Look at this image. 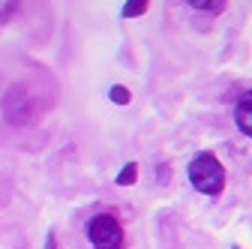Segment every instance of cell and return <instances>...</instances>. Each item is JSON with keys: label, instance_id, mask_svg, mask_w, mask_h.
<instances>
[{"label": "cell", "instance_id": "1", "mask_svg": "<svg viewBox=\"0 0 252 249\" xmlns=\"http://www.w3.org/2000/svg\"><path fill=\"white\" fill-rule=\"evenodd\" d=\"M189 180L198 192L204 195H219L225 186V171L216 162L213 153H198V156L189 162Z\"/></svg>", "mask_w": 252, "mask_h": 249}, {"label": "cell", "instance_id": "6", "mask_svg": "<svg viewBox=\"0 0 252 249\" xmlns=\"http://www.w3.org/2000/svg\"><path fill=\"white\" fill-rule=\"evenodd\" d=\"M147 9V0H132V3L123 6V15H141Z\"/></svg>", "mask_w": 252, "mask_h": 249}, {"label": "cell", "instance_id": "5", "mask_svg": "<svg viewBox=\"0 0 252 249\" xmlns=\"http://www.w3.org/2000/svg\"><path fill=\"white\" fill-rule=\"evenodd\" d=\"M189 6H192V9H204V12H219L225 3H222V0H207V3H204V0H192Z\"/></svg>", "mask_w": 252, "mask_h": 249}, {"label": "cell", "instance_id": "2", "mask_svg": "<svg viewBox=\"0 0 252 249\" xmlns=\"http://www.w3.org/2000/svg\"><path fill=\"white\" fill-rule=\"evenodd\" d=\"M87 237H90L93 249H120L123 246V228L111 213L93 216L87 225Z\"/></svg>", "mask_w": 252, "mask_h": 249}, {"label": "cell", "instance_id": "4", "mask_svg": "<svg viewBox=\"0 0 252 249\" xmlns=\"http://www.w3.org/2000/svg\"><path fill=\"white\" fill-rule=\"evenodd\" d=\"M135 177H138V165L135 162H126V168L117 174V183L120 186H129V183H135Z\"/></svg>", "mask_w": 252, "mask_h": 249}, {"label": "cell", "instance_id": "7", "mask_svg": "<svg viewBox=\"0 0 252 249\" xmlns=\"http://www.w3.org/2000/svg\"><path fill=\"white\" fill-rule=\"evenodd\" d=\"M111 99L117 102V105H126V102H129V93H126V87H111Z\"/></svg>", "mask_w": 252, "mask_h": 249}, {"label": "cell", "instance_id": "3", "mask_svg": "<svg viewBox=\"0 0 252 249\" xmlns=\"http://www.w3.org/2000/svg\"><path fill=\"white\" fill-rule=\"evenodd\" d=\"M234 120H237V126L252 138V90H246L243 96L237 99V105H234Z\"/></svg>", "mask_w": 252, "mask_h": 249}]
</instances>
